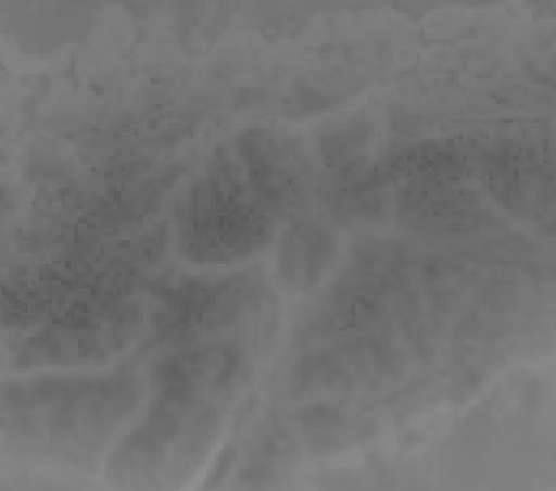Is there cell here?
Masks as SVG:
<instances>
[{
  "instance_id": "obj_1",
  "label": "cell",
  "mask_w": 556,
  "mask_h": 491,
  "mask_svg": "<svg viewBox=\"0 0 556 491\" xmlns=\"http://www.w3.org/2000/svg\"><path fill=\"white\" fill-rule=\"evenodd\" d=\"M330 237L323 227L304 226L292 229V234L285 239L281 255L283 278L296 287L317 284L320 274L326 272V265L330 263Z\"/></svg>"
}]
</instances>
